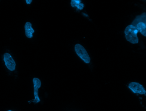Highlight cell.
Returning <instances> with one entry per match:
<instances>
[{"label":"cell","mask_w":146,"mask_h":111,"mask_svg":"<svg viewBox=\"0 0 146 111\" xmlns=\"http://www.w3.org/2000/svg\"><path fill=\"white\" fill-rule=\"evenodd\" d=\"M136 27L143 36H146V24L143 22H140L137 24Z\"/></svg>","instance_id":"ba28073f"},{"label":"cell","mask_w":146,"mask_h":111,"mask_svg":"<svg viewBox=\"0 0 146 111\" xmlns=\"http://www.w3.org/2000/svg\"><path fill=\"white\" fill-rule=\"evenodd\" d=\"M138 32L137 29L134 26L131 24L128 26L124 31L127 40L132 44L137 43L139 41L137 36Z\"/></svg>","instance_id":"6da1fadb"},{"label":"cell","mask_w":146,"mask_h":111,"mask_svg":"<svg viewBox=\"0 0 146 111\" xmlns=\"http://www.w3.org/2000/svg\"><path fill=\"white\" fill-rule=\"evenodd\" d=\"M81 0H71V4L72 7H77V8L80 10H82L84 7V5L83 3H81Z\"/></svg>","instance_id":"9c48e42d"},{"label":"cell","mask_w":146,"mask_h":111,"mask_svg":"<svg viewBox=\"0 0 146 111\" xmlns=\"http://www.w3.org/2000/svg\"><path fill=\"white\" fill-rule=\"evenodd\" d=\"M26 3L27 4H30L32 2V0H26Z\"/></svg>","instance_id":"30bf717a"},{"label":"cell","mask_w":146,"mask_h":111,"mask_svg":"<svg viewBox=\"0 0 146 111\" xmlns=\"http://www.w3.org/2000/svg\"><path fill=\"white\" fill-rule=\"evenodd\" d=\"M3 60L5 65L9 70L13 71L15 70L16 63L10 54L7 53H5Z\"/></svg>","instance_id":"277c9868"},{"label":"cell","mask_w":146,"mask_h":111,"mask_svg":"<svg viewBox=\"0 0 146 111\" xmlns=\"http://www.w3.org/2000/svg\"><path fill=\"white\" fill-rule=\"evenodd\" d=\"M75 50L77 55L85 63H90V58L86 50L82 45L78 44H76Z\"/></svg>","instance_id":"7a4b0ae2"},{"label":"cell","mask_w":146,"mask_h":111,"mask_svg":"<svg viewBox=\"0 0 146 111\" xmlns=\"http://www.w3.org/2000/svg\"><path fill=\"white\" fill-rule=\"evenodd\" d=\"M7 111H12L11 110H7Z\"/></svg>","instance_id":"8fae6325"},{"label":"cell","mask_w":146,"mask_h":111,"mask_svg":"<svg viewBox=\"0 0 146 111\" xmlns=\"http://www.w3.org/2000/svg\"><path fill=\"white\" fill-rule=\"evenodd\" d=\"M25 28L26 36L29 38H32L34 30L32 27L31 24L29 22H26L25 25Z\"/></svg>","instance_id":"8992f818"},{"label":"cell","mask_w":146,"mask_h":111,"mask_svg":"<svg viewBox=\"0 0 146 111\" xmlns=\"http://www.w3.org/2000/svg\"><path fill=\"white\" fill-rule=\"evenodd\" d=\"M129 88L134 93L141 94L146 93V91L143 86L139 83L136 82L130 83L128 85Z\"/></svg>","instance_id":"5b68a950"},{"label":"cell","mask_w":146,"mask_h":111,"mask_svg":"<svg viewBox=\"0 0 146 111\" xmlns=\"http://www.w3.org/2000/svg\"><path fill=\"white\" fill-rule=\"evenodd\" d=\"M146 15L145 13H144L141 15L137 16L133 21L131 25L136 27L137 24L140 22H143L146 24Z\"/></svg>","instance_id":"52a82bcc"},{"label":"cell","mask_w":146,"mask_h":111,"mask_svg":"<svg viewBox=\"0 0 146 111\" xmlns=\"http://www.w3.org/2000/svg\"><path fill=\"white\" fill-rule=\"evenodd\" d=\"M34 87V99L31 101H28L31 103L33 102L37 103L40 101L38 96V89L40 87L41 85V82L40 80L38 78H34L33 80Z\"/></svg>","instance_id":"3957f363"}]
</instances>
